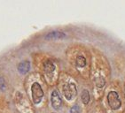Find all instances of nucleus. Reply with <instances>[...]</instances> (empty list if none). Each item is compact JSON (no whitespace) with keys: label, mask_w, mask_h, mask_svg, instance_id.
Listing matches in <instances>:
<instances>
[{"label":"nucleus","mask_w":125,"mask_h":113,"mask_svg":"<svg viewBox=\"0 0 125 113\" xmlns=\"http://www.w3.org/2000/svg\"><path fill=\"white\" fill-rule=\"evenodd\" d=\"M32 90V100H33L34 104H39L41 102L42 98L43 96V91L42 89L40 84H38L37 82H35L31 87Z\"/></svg>","instance_id":"f257e3e1"},{"label":"nucleus","mask_w":125,"mask_h":113,"mask_svg":"<svg viewBox=\"0 0 125 113\" xmlns=\"http://www.w3.org/2000/svg\"><path fill=\"white\" fill-rule=\"evenodd\" d=\"M107 102L109 106L113 110H118L121 107V100L119 98V96L115 91H111L107 95Z\"/></svg>","instance_id":"f03ea898"},{"label":"nucleus","mask_w":125,"mask_h":113,"mask_svg":"<svg viewBox=\"0 0 125 113\" xmlns=\"http://www.w3.org/2000/svg\"><path fill=\"white\" fill-rule=\"evenodd\" d=\"M63 93L64 96L67 100H72L77 95V90L76 87L74 83H67V84L64 85L63 87Z\"/></svg>","instance_id":"7ed1b4c3"},{"label":"nucleus","mask_w":125,"mask_h":113,"mask_svg":"<svg viewBox=\"0 0 125 113\" xmlns=\"http://www.w3.org/2000/svg\"><path fill=\"white\" fill-rule=\"evenodd\" d=\"M51 102H52V105L55 110H58L60 108V106L62 104V100L60 98V96L58 91H54L52 93V97H51Z\"/></svg>","instance_id":"20e7f679"},{"label":"nucleus","mask_w":125,"mask_h":113,"mask_svg":"<svg viewBox=\"0 0 125 113\" xmlns=\"http://www.w3.org/2000/svg\"><path fill=\"white\" fill-rule=\"evenodd\" d=\"M66 35L62 32L59 31H53L51 32L49 34H47L45 35V39H49V40H54V39H62L65 38Z\"/></svg>","instance_id":"39448f33"},{"label":"nucleus","mask_w":125,"mask_h":113,"mask_svg":"<svg viewBox=\"0 0 125 113\" xmlns=\"http://www.w3.org/2000/svg\"><path fill=\"white\" fill-rule=\"evenodd\" d=\"M29 69H30V64L29 61H23V62L20 63V65H18V71L21 74L27 73L29 71Z\"/></svg>","instance_id":"423d86ee"},{"label":"nucleus","mask_w":125,"mask_h":113,"mask_svg":"<svg viewBox=\"0 0 125 113\" xmlns=\"http://www.w3.org/2000/svg\"><path fill=\"white\" fill-rule=\"evenodd\" d=\"M43 68H44V71H45L46 73H52V72L55 70V66L53 65V63L50 60L44 62V64H43Z\"/></svg>","instance_id":"0eeeda50"},{"label":"nucleus","mask_w":125,"mask_h":113,"mask_svg":"<svg viewBox=\"0 0 125 113\" xmlns=\"http://www.w3.org/2000/svg\"><path fill=\"white\" fill-rule=\"evenodd\" d=\"M81 98H82V101L84 104H88L90 101V94L88 90L84 89L83 91L82 92V96H81Z\"/></svg>","instance_id":"6e6552de"},{"label":"nucleus","mask_w":125,"mask_h":113,"mask_svg":"<svg viewBox=\"0 0 125 113\" xmlns=\"http://www.w3.org/2000/svg\"><path fill=\"white\" fill-rule=\"evenodd\" d=\"M76 65L80 67H83L86 65V59L83 56H78L76 58Z\"/></svg>","instance_id":"1a4fd4ad"},{"label":"nucleus","mask_w":125,"mask_h":113,"mask_svg":"<svg viewBox=\"0 0 125 113\" xmlns=\"http://www.w3.org/2000/svg\"><path fill=\"white\" fill-rule=\"evenodd\" d=\"M96 83H97V86L99 87H103L104 85H105V79H103L102 77H99L98 79L96 80Z\"/></svg>","instance_id":"9d476101"},{"label":"nucleus","mask_w":125,"mask_h":113,"mask_svg":"<svg viewBox=\"0 0 125 113\" xmlns=\"http://www.w3.org/2000/svg\"><path fill=\"white\" fill-rule=\"evenodd\" d=\"M70 113H81V110H80L78 105H74L70 110Z\"/></svg>","instance_id":"9b49d317"},{"label":"nucleus","mask_w":125,"mask_h":113,"mask_svg":"<svg viewBox=\"0 0 125 113\" xmlns=\"http://www.w3.org/2000/svg\"><path fill=\"white\" fill-rule=\"evenodd\" d=\"M5 86V79L3 77H0V90H2L4 89Z\"/></svg>","instance_id":"f8f14e48"}]
</instances>
